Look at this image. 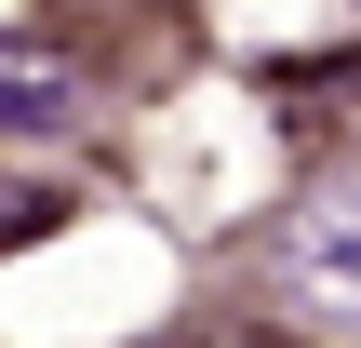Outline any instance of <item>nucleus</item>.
<instances>
[{
	"mask_svg": "<svg viewBox=\"0 0 361 348\" xmlns=\"http://www.w3.org/2000/svg\"><path fill=\"white\" fill-rule=\"evenodd\" d=\"M268 282H281V308H295V322L361 335V174L308 188V201L281 215V241H268Z\"/></svg>",
	"mask_w": 361,
	"mask_h": 348,
	"instance_id": "nucleus-1",
	"label": "nucleus"
},
{
	"mask_svg": "<svg viewBox=\"0 0 361 348\" xmlns=\"http://www.w3.org/2000/svg\"><path fill=\"white\" fill-rule=\"evenodd\" d=\"M80 107H94V80L40 40V27H0V134H80Z\"/></svg>",
	"mask_w": 361,
	"mask_h": 348,
	"instance_id": "nucleus-2",
	"label": "nucleus"
}]
</instances>
